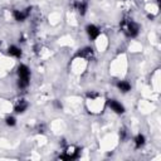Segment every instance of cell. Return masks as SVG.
<instances>
[{
    "label": "cell",
    "instance_id": "obj_1",
    "mask_svg": "<svg viewBox=\"0 0 161 161\" xmlns=\"http://www.w3.org/2000/svg\"><path fill=\"white\" fill-rule=\"evenodd\" d=\"M119 28L125 33V35L130 38H133L138 34V25L131 18H123V20L119 24Z\"/></svg>",
    "mask_w": 161,
    "mask_h": 161
},
{
    "label": "cell",
    "instance_id": "obj_7",
    "mask_svg": "<svg viewBox=\"0 0 161 161\" xmlns=\"http://www.w3.org/2000/svg\"><path fill=\"white\" fill-rule=\"evenodd\" d=\"M77 57L84 58V59H91L93 57V49L91 47H86V48H83L82 50H79L77 53Z\"/></svg>",
    "mask_w": 161,
    "mask_h": 161
},
{
    "label": "cell",
    "instance_id": "obj_15",
    "mask_svg": "<svg viewBox=\"0 0 161 161\" xmlns=\"http://www.w3.org/2000/svg\"><path fill=\"white\" fill-rule=\"evenodd\" d=\"M126 135H127L126 128H121L119 130V137H121V140H125L126 138Z\"/></svg>",
    "mask_w": 161,
    "mask_h": 161
},
{
    "label": "cell",
    "instance_id": "obj_14",
    "mask_svg": "<svg viewBox=\"0 0 161 161\" xmlns=\"http://www.w3.org/2000/svg\"><path fill=\"white\" fill-rule=\"evenodd\" d=\"M5 121H6V125H8V126H14V125L16 123L15 118H14V117H11V116H8Z\"/></svg>",
    "mask_w": 161,
    "mask_h": 161
},
{
    "label": "cell",
    "instance_id": "obj_11",
    "mask_svg": "<svg viewBox=\"0 0 161 161\" xmlns=\"http://www.w3.org/2000/svg\"><path fill=\"white\" fill-rule=\"evenodd\" d=\"M8 54H9V55H13V57H15V58H20V57H21V50H20L18 47L11 45V47H9V49H8Z\"/></svg>",
    "mask_w": 161,
    "mask_h": 161
},
{
    "label": "cell",
    "instance_id": "obj_13",
    "mask_svg": "<svg viewBox=\"0 0 161 161\" xmlns=\"http://www.w3.org/2000/svg\"><path fill=\"white\" fill-rule=\"evenodd\" d=\"M87 97H88V98L92 101V99H96V98H98V97H99V94H98L97 92H93V91H91V92H88V93H87Z\"/></svg>",
    "mask_w": 161,
    "mask_h": 161
},
{
    "label": "cell",
    "instance_id": "obj_6",
    "mask_svg": "<svg viewBox=\"0 0 161 161\" xmlns=\"http://www.w3.org/2000/svg\"><path fill=\"white\" fill-rule=\"evenodd\" d=\"M86 31H87V34H88V36L92 39V40H94L98 35H99V29L96 26V25H93V24H89V25H87L86 26Z\"/></svg>",
    "mask_w": 161,
    "mask_h": 161
},
{
    "label": "cell",
    "instance_id": "obj_2",
    "mask_svg": "<svg viewBox=\"0 0 161 161\" xmlns=\"http://www.w3.org/2000/svg\"><path fill=\"white\" fill-rule=\"evenodd\" d=\"M18 75H19V80H18V86L20 88H26L29 86V79H30V70L26 65L21 64L18 68Z\"/></svg>",
    "mask_w": 161,
    "mask_h": 161
},
{
    "label": "cell",
    "instance_id": "obj_8",
    "mask_svg": "<svg viewBox=\"0 0 161 161\" xmlns=\"http://www.w3.org/2000/svg\"><path fill=\"white\" fill-rule=\"evenodd\" d=\"M26 108H28V102L25 99H18L14 106V111L16 113H23V112H25Z\"/></svg>",
    "mask_w": 161,
    "mask_h": 161
},
{
    "label": "cell",
    "instance_id": "obj_4",
    "mask_svg": "<svg viewBox=\"0 0 161 161\" xmlns=\"http://www.w3.org/2000/svg\"><path fill=\"white\" fill-rule=\"evenodd\" d=\"M30 10H31V8L25 9V11H23V10H14V11H13L14 19H15L16 21H24V20H25V19L29 16Z\"/></svg>",
    "mask_w": 161,
    "mask_h": 161
},
{
    "label": "cell",
    "instance_id": "obj_3",
    "mask_svg": "<svg viewBox=\"0 0 161 161\" xmlns=\"http://www.w3.org/2000/svg\"><path fill=\"white\" fill-rule=\"evenodd\" d=\"M78 155H79V148L78 147L68 146V147H65L63 155L59 156V158H62V160H74V158L78 157Z\"/></svg>",
    "mask_w": 161,
    "mask_h": 161
},
{
    "label": "cell",
    "instance_id": "obj_12",
    "mask_svg": "<svg viewBox=\"0 0 161 161\" xmlns=\"http://www.w3.org/2000/svg\"><path fill=\"white\" fill-rule=\"evenodd\" d=\"M143 145H145V136L140 133L135 137V146H136V148H140Z\"/></svg>",
    "mask_w": 161,
    "mask_h": 161
},
{
    "label": "cell",
    "instance_id": "obj_10",
    "mask_svg": "<svg viewBox=\"0 0 161 161\" xmlns=\"http://www.w3.org/2000/svg\"><path fill=\"white\" fill-rule=\"evenodd\" d=\"M117 87H118V89H119L121 92H123V93H127L128 91H131V84H130L127 80H119V82L117 83Z\"/></svg>",
    "mask_w": 161,
    "mask_h": 161
},
{
    "label": "cell",
    "instance_id": "obj_16",
    "mask_svg": "<svg viewBox=\"0 0 161 161\" xmlns=\"http://www.w3.org/2000/svg\"><path fill=\"white\" fill-rule=\"evenodd\" d=\"M43 128H44L43 125H42V126H38V132H43Z\"/></svg>",
    "mask_w": 161,
    "mask_h": 161
},
{
    "label": "cell",
    "instance_id": "obj_5",
    "mask_svg": "<svg viewBox=\"0 0 161 161\" xmlns=\"http://www.w3.org/2000/svg\"><path fill=\"white\" fill-rule=\"evenodd\" d=\"M108 106H109L111 109H112L113 112H116L117 114H122V113L125 112V107H123L121 103H118L117 101H114V99H108Z\"/></svg>",
    "mask_w": 161,
    "mask_h": 161
},
{
    "label": "cell",
    "instance_id": "obj_9",
    "mask_svg": "<svg viewBox=\"0 0 161 161\" xmlns=\"http://www.w3.org/2000/svg\"><path fill=\"white\" fill-rule=\"evenodd\" d=\"M74 8H75V10H77L80 15H84L86 11H87V1H84V0L75 1V3H74Z\"/></svg>",
    "mask_w": 161,
    "mask_h": 161
}]
</instances>
